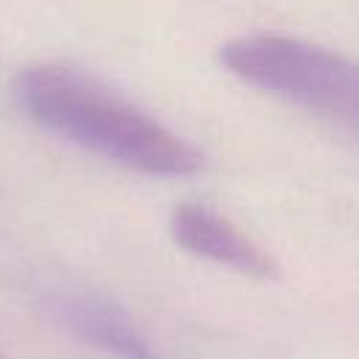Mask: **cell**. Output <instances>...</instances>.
<instances>
[{
	"label": "cell",
	"instance_id": "1",
	"mask_svg": "<svg viewBox=\"0 0 359 359\" xmlns=\"http://www.w3.org/2000/svg\"><path fill=\"white\" fill-rule=\"evenodd\" d=\"M17 104L42 129L149 177H188L202 151L174 129L70 65H28L14 79Z\"/></svg>",
	"mask_w": 359,
	"mask_h": 359
},
{
	"label": "cell",
	"instance_id": "2",
	"mask_svg": "<svg viewBox=\"0 0 359 359\" xmlns=\"http://www.w3.org/2000/svg\"><path fill=\"white\" fill-rule=\"evenodd\" d=\"M219 62L236 79L348 132L356 126V65L317 42L286 34H244L222 42Z\"/></svg>",
	"mask_w": 359,
	"mask_h": 359
},
{
	"label": "cell",
	"instance_id": "3",
	"mask_svg": "<svg viewBox=\"0 0 359 359\" xmlns=\"http://www.w3.org/2000/svg\"><path fill=\"white\" fill-rule=\"evenodd\" d=\"M45 306L70 334L115 359H165L137 328L129 311L98 292L53 289L48 292Z\"/></svg>",
	"mask_w": 359,
	"mask_h": 359
},
{
	"label": "cell",
	"instance_id": "4",
	"mask_svg": "<svg viewBox=\"0 0 359 359\" xmlns=\"http://www.w3.org/2000/svg\"><path fill=\"white\" fill-rule=\"evenodd\" d=\"M171 238L191 255L208 258L219 266L250 278H272L278 261L252 236L238 230L230 219L202 202H180L168 216Z\"/></svg>",
	"mask_w": 359,
	"mask_h": 359
},
{
	"label": "cell",
	"instance_id": "5",
	"mask_svg": "<svg viewBox=\"0 0 359 359\" xmlns=\"http://www.w3.org/2000/svg\"><path fill=\"white\" fill-rule=\"evenodd\" d=\"M0 359H3V356H0Z\"/></svg>",
	"mask_w": 359,
	"mask_h": 359
}]
</instances>
